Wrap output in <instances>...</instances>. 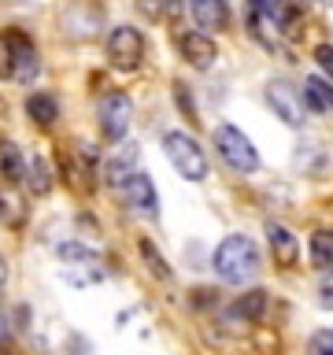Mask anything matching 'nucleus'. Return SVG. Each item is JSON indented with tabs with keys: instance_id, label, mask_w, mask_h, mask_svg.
Masks as SVG:
<instances>
[{
	"instance_id": "nucleus-1",
	"label": "nucleus",
	"mask_w": 333,
	"mask_h": 355,
	"mask_svg": "<svg viewBox=\"0 0 333 355\" xmlns=\"http://www.w3.org/2000/svg\"><path fill=\"white\" fill-rule=\"evenodd\" d=\"M211 263H215V274L222 277V282L244 285V282H255V274H259V266H263V255H259V248H255L252 237L230 233V237L215 248Z\"/></svg>"
},
{
	"instance_id": "nucleus-2",
	"label": "nucleus",
	"mask_w": 333,
	"mask_h": 355,
	"mask_svg": "<svg viewBox=\"0 0 333 355\" xmlns=\"http://www.w3.org/2000/svg\"><path fill=\"white\" fill-rule=\"evenodd\" d=\"M163 152H166L171 166L185 178V182H204V178H207V155H204V148H200L185 130H171V133H166V137H163Z\"/></svg>"
},
{
	"instance_id": "nucleus-3",
	"label": "nucleus",
	"mask_w": 333,
	"mask_h": 355,
	"mask_svg": "<svg viewBox=\"0 0 333 355\" xmlns=\"http://www.w3.org/2000/svg\"><path fill=\"white\" fill-rule=\"evenodd\" d=\"M215 148H219L222 163H226L230 171H237V174H255L259 171V152H255V144L248 137H244V130L219 126L215 130Z\"/></svg>"
},
{
	"instance_id": "nucleus-4",
	"label": "nucleus",
	"mask_w": 333,
	"mask_h": 355,
	"mask_svg": "<svg viewBox=\"0 0 333 355\" xmlns=\"http://www.w3.org/2000/svg\"><path fill=\"white\" fill-rule=\"evenodd\" d=\"M144 55V37L137 26H115L108 33V60L119 71H133Z\"/></svg>"
},
{
	"instance_id": "nucleus-5",
	"label": "nucleus",
	"mask_w": 333,
	"mask_h": 355,
	"mask_svg": "<svg viewBox=\"0 0 333 355\" xmlns=\"http://www.w3.org/2000/svg\"><path fill=\"white\" fill-rule=\"evenodd\" d=\"M266 104H271V111L285 122V126H293V130L304 126V107H307L304 93H296L289 82H271L266 85Z\"/></svg>"
},
{
	"instance_id": "nucleus-6",
	"label": "nucleus",
	"mask_w": 333,
	"mask_h": 355,
	"mask_svg": "<svg viewBox=\"0 0 333 355\" xmlns=\"http://www.w3.org/2000/svg\"><path fill=\"white\" fill-rule=\"evenodd\" d=\"M100 130H104V137L108 141H122L126 137V130H130V119H133V104H130V96L126 93H111L100 100Z\"/></svg>"
},
{
	"instance_id": "nucleus-7",
	"label": "nucleus",
	"mask_w": 333,
	"mask_h": 355,
	"mask_svg": "<svg viewBox=\"0 0 333 355\" xmlns=\"http://www.w3.org/2000/svg\"><path fill=\"white\" fill-rule=\"evenodd\" d=\"M122 200H126V207L133 211V215H144V218H155L160 215V193H155V185H152V178L148 174H133L126 185L119 189Z\"/></svg>"
},
{
	"instance_id": "nucleus-8",
	"label": "nucleus",
	"mask_w": 333,
	"mask_h": 355,
	"mask_svg": "<svg viewBox=\"0 0 333 355\" xmlns=\"http://www.w3.org/2000/svg\"><path fill=\"white\" fill-rule=\"evenodd\" d=\"M8 44H11V55H15V71H11V78L15 82H33L41 71V60H37V52H33V44L26 33H19V30H8Z\"/></svg>"
},
{
	"instance_id": "nucleus-9",
	"label": "nucleus",
	"mask_w": 333,
	"mask_h": 355,
	"mask_svg": "<svg viewBox=\"0 0 333 355\" xmlns=\"http://www.w3.org/2000/svg\"><path fill=\"white\" fill-rule=\"evenodd\" d=\"M178 49H182L185 63H189V67H196V71H207V67H215V60H219L215 41H211L207 33H196V30H193V33H182Z\"/></svg>"
},
{
	"instance_id": "nucleus-10",
	"label": "nucleus",
	"mask_w": 333,
	"mask_h": 355,
	"mask_svg": "<svg viewBox=\"0 0 333 355\" xmlns=\"http://www.w3.org/2000/svg\"><path fill=\"white\" fill-rule=\"evenodd\" d=\"M133 174H137V144L119 148V152L104 163V182H108L111 189H122Z\"/></svg>"
},
{
	"instance_id": "nucleus-11",
	"label": "nucleus",
	"mask_w": 333,
	"mask_h": 355,
	"mask_svg": "<svg viewBox=\"0 0 333 355\" xmlns=\"http://www.w3.org/2000/svg\"><path fill=\"white\" fill-rule=\"evenodd\" d=\"M189 11L200 22V30H226L230 26L226 0H189Z\"/></svg>"
},
{
	"instance_id": "nucleus-12",
	"label": "nucleus",
	"mask_w": 333,
	"mask_h": 355,
	"mask_svg": "<svg viewBox=\"0 0 333 355\" xmlns=\"http://www.w3.org/2000/svg\"><path fill=\"white\" fill-rule=\"evenodd\" d=\"M266 241H271V252H274V259L282 266H293L300 259V244H296V237L282 226V222H266Z\"/></svg>"
},
{
	"instance_id": "nucleus-13",
	"label": "nucleus",
	"mask_w": 333,
	"mask_h": 355,
	"mask_svg": "<svg viewBox=\"0 0 333 355\" xmlns=\"http://www.w3.org/2000/svg\"><path fill=\"white\" fill-rule=\"evenodd\" d=\"M26 200L19 196V189L15 185H4L0 189V222H4L8 230H22L26 226Z\"/></svg>"
},
{
	"instance_id": "nucleus-14",
	"label": "nucleus",
	"mask_w": 333,
	"mask_h": 355,
	"mask_svg": "<svg viewBox=\"0 0 333 355\" xmlns=\"http://www.w3.org/2000/svg\"><path fill=\"white\" fill-rule=\"evenodd\" d=\"M266 304H271V300H266L263 288H248V293H244L237 304L230 307V315H233V318H241V322H259V318H263V311H266Z\"/></svg>"
},
{
	"instance_id": "nucleus-15",
	"label": "nucleus",
	"mask_w": 333,
	"mask_h": 355,
	"mask_svg": "<svg viewBox=\"0 0 333 355\" xmlns=\"http://www.w3.org/2000/svg\"><path fill=\"white\" fill-rule=\"evenodd\" d=\"M304 104L318 115L333 111V85L322 82V78H304Z\"/></svg>"
},
{
	"instance_id": "nucleus-16",
	"label": "nucleus",
	"mask_w": 333,
	"mask_h": 355,
	"mask_svg": "<svg viewBox=\"0 0 333 355\" xmlns=\"http://www.w3.org/2000/svg\"><path fill=\"white\" fill-rule=\"evenodd\" d=\"M0 174H4L8 185H15V182H22V178H26V163H22V152H19L15 141H4V144H0Z\"/></svg>"
},
{
	"instance_id": "nucleus-17",
	"label": "nucleus",
	"mask_w": 333,
	"mask_h": 355,
	"mask_svg": "<svg viewBox=\"0 0 333 355\" xmlns=\"http://www.w3.org/2000/svg\"><path fill=\"white\" fill-rule=\"evenodd\" d=\"M26 189L33 196H49L52 193V171L49 163H44V155H33L26 163Z\"/></svg>"
},
{
	"instance_id": "nucleus-18",
	"label": "nucleus",
	"mask_w": 333,
	"mask_h": 355,
	"mask_svg": "<svg viewBox=\"0 0 333 355\" xmlns=\"http://www.w3.org/2000/svg\"><path fill=\"white\" fill-rule=\"evenodd\" d=\"M26 111H30V119L37 122V126H52V122L60 119V104H56L52 93H33L26 100Z\"/></svg>"
},
{
	"instance_id": "nucleus-19",
	"label": "nucleus",
	"mask_w": 333,
	"mask_h": 355,
	"mask_svg": "<svg viewBox=\"0 0 333 355\" xmlns=\"http://www.w3.org/2000/svg\"><path fill=\"white\" fill-rule=\"evenodd\" d=\"M311 263H315L318 270H333V230L311 233Z\"/></svg>"
},
{
	"instance_id": "nucleus-20",
	"label": "nucleus",
	"mask_w": 333,
	"mask_h": 355,
	"mask_svg": "<svg viewBox=\"0 0 333 355\" xmlns=\"http://www.w3.org/2000/svg\"><path fill=\"white\" fill-rule=\"evenodd\" d=\"M141 259H144V266H148V270L160 277V282H171V266H166V259H163V252L155 248V244L144 237L141 241Z\"/></svg>"
},
{
	"instance_id": "nucleus-21",
	"label": "nucleus",
	"mask_w": 333,
	"mask_h": 355,
	"mask_svg": "<svg viewBox=\"0 0 333 355\" xmlns=\"http://www.w3.org/2000/svg\"><path fill=\"white\" fill-rule=\"evenodd\" d=\"M56 255H60V263L63 266H82V263H96V255L85 248V244H78V241H67L56 248Z\"/></svg>"
},
{
	"instance_id": "nucleus-22",
	"label": "nucleus",
	"mask_w": 333,
	"mask_h": 355,
	"mask_svg": "<svg viewBox=\"0 0 333 355\" xmlns=\"http://www.w3.org/2000/svg\"><path fill=\"white\" fill-rule=\"evenodd\" d=\"M67 277H71L74 285H93V282H100V266L96 263H82V266H67Z\"/></svg>"
},
{
	"instance_id": "nucleus-23",
	"label": "nucleus",
	"mask_w": 333,
	"mask_h": 355,
	"mask_svg": "<svg viewBox=\"0 0 333 355\" xmlns=\"http://www.w3.org/2000/svg\"><path fill=\"white\" fill-rule=\"evenodd\" d=\"M307 352L311 355H333V329H315L311 333V340H307Z\"/></svg>"
},
{
	"instance_id": "nucleus-24",
	"label": "nucleus",
	"mask_w": 333,
	"mask_h": 355,
	"mask_svg": "<svg viewBox=\"0 0 333 355\" xmlns=\"http://www.w3.org/2000/svg\"><path fill=\"white\" fill-rule=\"evenodd\" d=\"M11 71H15V55H11L8 33H0V78H11Z\"/></svg>"
},
{
	"instance_id": "nucleus-25",
	"label": "nucleus",
	"mask_w": 333,
	"mask_h": 355,
	"mask_svg": "<svg viewBox=\"0 0 333 355\" xmlns=\"http://www.w3.org/2000/svg\"><path fill=\"white\" fill-rule=\"evenodd\" d=\"M137 11L144 19H163L166 15V0H137Z\"/></svg>"
},
{
	"instance_id": "nucleus-26",
	"label": "nucleus",
	"mask_w": 333,
	"mask_h": 355,
	"mask_svg": "<svg viewBox=\"0 0 333 355\" xmlns=\"http://www.w3.org/2000/svg\"><path fill=\"white\" fill-rule=\"evenodd\" d=\"M318 304L326 307V311H333V270L318 282Z\"/></svg>"
},
{
	"instance_id": "nucleus-27",
	"label": "nucleus",
	"mask_w": 333,
	"mask_h": 355,
	"mask_svg": "<svg viewBox=\"0 0 333 355\" xmlns=\"http://www.w3.org/2000/svg\"><path fill=\"white\" fill-rule=\"evenodd\" d=\"M315 63L333 78V44H318V49H315Z\"/></svg>"
},
{
	"instance_id": "nucleus-28",
	"label": "nucleus",
	"mask_w": 333,
	"mask_h": 355,
	"mask_svg": "<svg viewBox=\"0 0 333 355\" xmlns=\"http://www.w3.org/2000/svg\"><path fill=\"white\" fill-rule=\"evenodd\" d=\"M4 285H8V263H4V255H0V293H4Z\"/></svg>"
},
{
	"instance_id": "nucleus-29",
	"label": "nucleus",
	"mask_w": 333,
	"mask_h": 355,
	"mask_svg": "<svg viewBox=\"0 0 333 355\" xmlns=\"http://www.w3.org/2000/svg\"><path fill=\"white\" fill-rule=\"evenodd\" d=\"M322 4H330V8H333V0H322Z\"/></svg>"
}]
</instances>
